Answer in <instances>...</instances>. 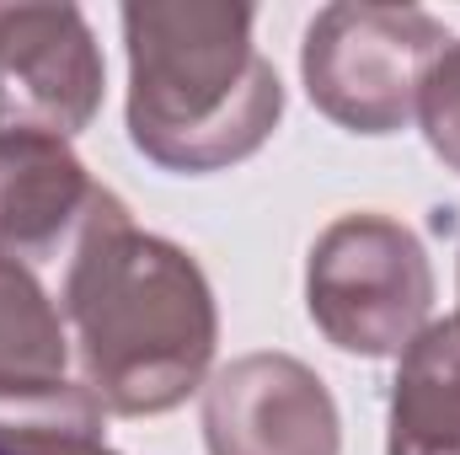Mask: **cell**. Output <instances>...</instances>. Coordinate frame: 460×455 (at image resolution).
I'll use <instances>...</instances> for the list:
<instances>
[{
	"label": "cell",
	"instance_id": "obj_1",
	"mask_svg": "<svg viewBox=\"0 0 460 455\" xmlns=\"http://www.w3.org/2000/svg\"><path fill=\"white\" fill-rule=\"evenodd\" d=\"M59 317L102 413L155 418L209 380L220 311L204 268L177 241L139 230L108 188L70 246Z\"/></svg>",
	"mask_w": 460,
	"mask_h": 455
},
{
	"label": "cell",
	"instance_id": "obj_2",
	"mask_svg": "<svg viewBox=\"0 0 460 455\" xmlns=\"http://www.w3.org/2000/svg\"><path fill=\"white\" fill-rule=\"evenodd\" d=\"M257 11L215 0L123 5L128 139L166 172H226L284 118V81L252 43Z\"/></svg>",
	"mask_w": 460,
	"mask_h": 455
},
{
	"label": "cell",
	"instance_id": "obj_3",
	"mask_svg": "<svg viewBox=\"0 0 460 455\" xmlns=\"http://www.w3.org/2000/svg\"><path fill=\"white\" fill-rule=\"evenodd\" d=\"M305 306L332 348L358 359H402L434 322V263L402 220L353 210L311 246Z\"/></svg>",
	"mask_w": 460,
	"mask_h": 455
},
{
	"label": "cell",
	"instance_id": "obj_4",
	"mask_svg": "<svg viewBox=\"0 0 460 455\" xmlns=\"http://www.w3.org/2000/svg\"><path fill=\"white\" fill-rule=\"evenodd\" d=\"M450 43L445 22L418 5H327L305 27L300 76L322 113L348 134H396L412 123L423 70Z\"/></svg>",
	"mask_w": 460,
	"mask_h": 455
},
{
	"label": "cell",
	"instance_id": "obj_5",
	"mask_svg": "<svg viewBox=\"0 0 460 455\" xmlns=\"http://www.w3.org/2000/svg\"><path fill=\"white\" fill-rule=\"evenodd\" d=\"M108 65L75 5H0V134H81L102 108Z\"/></svg>",
	"mask_w": 460,
	"mask_h": 455
},
{
	"label": "cell",
	"instance_id": "obj_6",
	"mask_svg": "<svg viewBox=\"0 0 460 455\" xmlns=\"http://www.w3.org/2000/svg\"><path fill=\"white\" fill-rule=\"evenodd\" d=\"M209 455H338L343 418L327 380L295 353H241L204 380Z\"/></svg>",
	"mask_w": 460,
	"mask_h": 455
},
{
	"label": "cell",
	"instance_id": "obj_7",
	"mask_svg": "<svg viewBox=\"0 0 460 455\" xmlns=\"http://www.w3.org/2000/svg\"><path fill=\"white\" fill-rule=\"evenodd\" d=\"M102 188L59 134L5 129L0 134V257L43 263L75 246Z\"/></svg>",
	"mask_w": 460,
	"mask_h": 455
},
{
	"label": "cell",
	"instance_id": "obj_8",
	"mask_svg": "<svg viewBox=\"0 0 460 455\" xmlns=\"http://www.w3.org/2000/svg\"><path fill=\"white\" fill-rule=\"evenodd\" d=\"M385 455H460V311L407 343L391 386Z\"/></svg>",
	"mask_w": 460,
	"mask_h": 455
},
{
	"label": "cell",
	"instance_id": "obj_9",
	"mask_svg": "<svg viewBox=\"0 0 460 455\" xmlns=\"http://www.w3.org/2000/svg\"><path fill=\"white\" fill-rule=\"evenodd\" d=\"M70 333L27 263L0 257V391L70 380Z\"/></svg>",
	"mask_w": 460,
	"mask_h": 455
},
{
	"label": "cell",
	"instance_id": "obj_10",
	"mask_svg": "<svg viewBox=\"0 0 460 455\" xmlns=\"http://www.w3.org/2000/svg\"><path fill=\"white\" fill-rule=\"evenodd\" d=\"M412 118H418L429 150H434L450 172H460V43H445L439 59L423 70Z\"/></svg>",
	"mask_w": 460,
	"mask_h": 455
}]
</instances>
